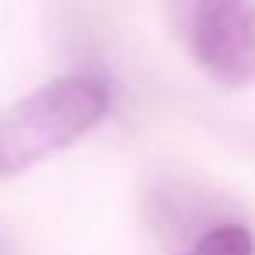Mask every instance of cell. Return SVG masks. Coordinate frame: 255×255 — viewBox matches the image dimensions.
<instances>
[{"label": "cell", "instance_id": "6da1fadb", "mask_svg": "<svg viewBox=\"0 0 255 255\" xmlns=\"http://www.w3.org/2000/svg\"><path fill=\"white\" fill-rule=\"evenodd\" d=\"M109 84L95 74H67L42 84L0 119V175H21L67 150L109 116Z\"/></svg>", "mask_w": 255, "mask_h": 255}, {"label": "cell", "instance_id": "7a4b0ae2", "mask_svg": "<svg viewBox=\"0 0 255 255\" xmlns=\"http://www.w3.org/2000/svg\"><path fill=\"white\" fill-rule=\"evenodd\" d=\"M192 53L224 88L255 84V7L245 0H199Z\"/></svg>", "mask_w": 255, "mask_h": 255}, {"label": "cell", "instance_id": "3957f363", "mask_svg": "<svg viewBox=\"0 0 255 255\" xmlns=\"http://www.w3.org/2000/svg\"><path fill=\"white\" fill-rule=\"evenodd\" d=\"M185 255H255V238L245 224H217Z\"/></svg>", "mask_w": 255, "mask_h": 255}, {"label": "cell", "instance_id": "277c9868", "mask_svg": "<svg viewBox=\"0 0 255 255\" xmlns=\"http://www.w3.org/2000/svg\"><path fill=\"white\" fill-rule=\"evenodd\" d=\"M0 255H7V248H4V241H0Z\"/></svg>", "mask_w": 255, "mask_h": 255}]
</instances>
